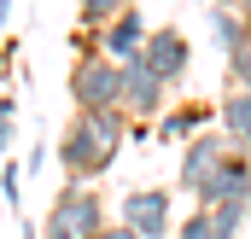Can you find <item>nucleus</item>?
I'll return each mask as SVG.
<instances>
[{"instance_id":"nucleus-1","label":"nucleus","mask_w":251,"mask_h":239,"mask_svg":"<svg viewBox=\"0 0 251 239\" xmlns=\"http://www.w3.org/2000/svg\"><path fill=\"white\" fill-rule=\"evenodd\" d=\"M123 146H128V117L123 111H70V122L59 128V146L53 152H59L64 181L94 187V181L117 164Z\"/></svg>"},{"instance_id":"nucleus-2","label":"nucleus","mask_w":251,"mask_h":239,"mask_svg":"<svg viewBox=\"0 0 251 239\" xmlns=\"http://www.w3.org/2000/svg\"><path fill=\"white\" fill-rule=\"evenodd\" d=\"M105 192L100 187H82V181H64L59 192L47 198V216H41V239H94L105 228Z\"/></svg>"},{"instance_id":"nucleus-3","label":"nucleus","mask_w":251,"mask_h":239,"mask_svg":"<svg viewBox=\"0 0 251 239\" xmlns=\"http://www.w3.org/2000/svg\"><path fill=\"white\" fill-rule=\"evenodd\" d=\"M117 222L134 239H176V192L170 187H128L117 204Z\"/></svg>"},{"instance_id":"nucleus-4","label":"nucleus","mask_w":251,"mask_h":239,"mask_svg":"<svg viewBox=\"0 0 251 239\" xmlns=\"http://www.w3.org/2000/svg\"><path fill=\"white\" fill-rule=\"evenodd\" d=\"M70 105L76 111H117V99H123V76H117V64L105 59V53H94V59H70Z\"/></svg>"},{"instance_id":"nucleus-5","label":"nucleus","mask_w":251,"mask_h":239,"mask_svg":"<svg viewBox=\"0 0 251 239\" xmlns=\"http://www.w3.org/2000/svg\"><path fill=\"white\" fill-rule=\"evenodd\" d=\"M140 64L176 94V82H187V70H193V41H187V29H181V24H158V29L146 35V47H140Z\"/></svg>"},{"instance_id":"nucleus-6","label":"nucleus","mask_w":251,"mask_h":239,"mask_svg":"<svg viewBox=\"0 0 251 239\" xmlns=\"http://www.w3.org/2000/svg\"><path fill=\"white\" fill-rule=\"evenodd\" d=\"M117 76H123V99H117V111H123L128 122H146V128H152V122L170 111V88H164L140 59H134V64H117Z\"/></svg>"},{"instance_id":"nucleus-7","label":"nucleus","mask_w":251,"mask_h":239,"mask_svg":"<svg viewBox=\"0 0 251 239\" xmlns=\"http://www.w3.org/2000/svg\"><path fill=\"white\" fill-rule=\"evenodd\" d=\"M228 158H234V146H228V134H222V128L193 134L187 146H181V175H176V181H181V192H199V187L216 175Z\"/></svg>"},{"instance_id":"nucleus-8","label":"nucleus","mask_w":251,"mask_h":239,"mask_svg":"<svg viewBox=\"0 0 251 239\" xmlns=\"http://www.w3.org/2000/svg\"><path fill=\"white\" fill-rule=\"evenodd\" d=\"M216 204H251V158L234 152L216 175L193 192V210H216Z\"/></svg>"},{"instance_id":"nucleus-9","label":"nucleus","mask_w":251,"mask_h":239,"mask_svg":"<svg viewBox=\"0 0 251 239\" xmlns=\"http://www.w3.org/2000/svg\"><path fill=\"white\" fill-rule=\"evenodd\" d=\"M146 35H152V24L140 18V6H128L117 24L100 29V53H105L111 64H134V59H140V47H146Z\"/></svg>"},{"instance_id":"nucleus-10","label":"nucleus","mask_w":251,"mask_h":239,"mask_svg":"<svg viewBox=\"0 0 251 239\" xmlns=\"http://www.w3.org/2000/svg\"><path fill=\"white\" fill-rule=\"evenodd\" d=\"M204 128H216V105L187 99V105H170L164 117L152 122V140H176V146H187L193 134H204Z\"/></svg>"},{"instance_id":"nucleus-11","label":"nucleus","mask_w":251,"mask_h":239,"mask_svg":"<svg viewBox=\"0 0 251 239\" xmlns=\"http://www.w3.org/2000/svg\"><path fill=\"white\" fill-rule=\"evenodd\" d=\"M216 128L228 134L234 152L251 158V94L246 88H222V94H216Z\"/></svg>"},{"instance_id":"nucleus-12","label":"nucleus","mask_w":251,"mask_h":239,"mask_svg":"<svg viewBox=\"0 0 251 239\" xmlns=\"http://www.w3.org/2000/svg\"><path fill=\"white\" fill-rule=\"evenodd\" d=\"M210 35L222 41V53H234V47H246V41H251V24L240 18V12H228V6L210 0Z\"/></svg>"},{"instance_id":"nucleus-13","label":"nucleus","mask_w":251,"mask_h":239,"mask_svg":"<svg viewBox=\"0 0 251 239\" xmlns=\"http://www.w3.org/2000/svg\"><path fill=\"white\" fill-rule=\"evenodd\" d=\"M134 0H76V24H88V29H105V24H117Z\"/></svg>"},{"instance_id":"nucleus-14","label":"nucleus","mask_w":251,"mask_h":239,"mask_svg":"<svg viewBox=\"0 0 251 239\" xmlns=\"http://www.w3.org/2000/svg\"><path fill=\"white\" fill-rule=\"evenodd\" d=\"M210 216V228H216V239H240V228H246L251 204H216V210H204Z\"/></svg>"},{"instance_id":"nucleus-15","label":"nucleus","mask_w":251,"mask_h":239,"mask_svg":"<svg viewBox=\"0 0 251 239\" xmlns=\"http://www.w3.org/2000/svg\"><path fill=\"white\" fill-rule=\"evenodd\" d=\"M0 198H6L12 216L24 210V164H6V169H0Z\"/></svg>"},{"instance_id":"nucleus-16","label":"nucleus","mask_w":251,"mask_h":239,"mask_svg":"<svg viewBox=\"0 0 251 239\" xmlns=\"http://www.w3.org/2000/svg\"><path fill=\"white\" fill-rule=\"evenodd\" d=\"M222 88H246L251 94V41L228 53V82H222Z\"/></svg>"},{"instance_id":"nucleus-17","label":"nucleus","mask_w":251,"mask_h":239,"mask_svg":"<svg viewBox=\"0 0 251 239\" xmlns=\"http://www.w3.org/2000/svg\"><path fill=\"white\" fill-rule=\"evenodd\" d=\"M176 239H216V228L204 210H187V222H176Z\"/></svg>"},{"instance_id":"nucleus-18","label":"nucleus","mask_w":251,"mask_h":239,"mask_svg":"<svg viewBox=\"0 0 251 239\" xmlns=\"http://www.w3.org/2000/svg\"><path fill=\"white\" fill-rule=\"evenodd\" d=\"M70 53H76V59H94V53H100V29L76 24V29H70Z\"/></svg>"},{"instance_id":"nucleus-19","label":"nucleus","mask_w":251,"mask_h":239,"mask_svg":"<svg viewBox=\"0 0 251 239\" xmlns=\"http://www.w3.org/2000/svg\"><path fill=\"white\" fill-rule=\"evenodd\" d=\"M41 164H47V140H35V146H29V158H24V181L35 175V169H41Z\"/></svg>"},{"instance_id":"nucleus-20","label":"nucleus","mask_w":251,"mask_h":239,"mask_svg":"<svg viewBox=\"0 0 251 239\" xmlns=\"http://www.w3.org/2000/svg\"><path fill=\"white\" fill-rule=\"evenodd\" d=\"M12 140H18V128H12V111H0V158L12 152Z\"/></svg>"},{"instance_id":"nucleus-21","label":"nucleus","mask_w":251,"mask_h":239,"mask_svg":"<svg viewBox=\"0 0 251 239\" xmlns=\"http://www.w3.org/2000/svg\"><path fill=\"white\" fill-rule=\"evenodd\" d=\"M94 239H134V234H128L123 222H105V228H100V234H94Z\"/></svg>"},{"instance_id":"nucleus-22","label":"nucleus","mask_w":251,"mask_h":239,"mask_svg":"<svg viewBox=\"0 0 251 239\" xmlns=\"http://www.w3.org/2000/svg\"><path fill=\"white\" fill-rule=\"evenodd\" d=\"M18 239H41V222H24L18 216Z\"/></svg>"},{"instance_id":"nucleus-23","label":"nucleus","mask_w":251,"mask_h":239,"mask_svg":"<svg viewBox=\"0 0 251 239\" xmlns=\"http://www.w3.org/2000/svg\"><path fill=\"white\" fill-rule=\"evenodd\" d=\"M216 6H228V12H240V18L251 24V0H216Z\"/></svg>"}]
</instances>
